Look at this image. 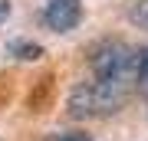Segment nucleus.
Instances as JSON below:
<instances>
[{
	"instance_id": "8",
	"label": "nucleus",
	"mask_w": 148,
	"mask_h": 141,
	"mask_svg": "<svg viewBox=\"0 0 148 141\" xmlns=\"http://www.w3.org/2000/svg\"><path fill=\"white\" fill-rule=\"evenodd\" d=\"M10 16V0H0V23Z\"/></svg>"
},
{
	"instance_id": "7",
	"label": "nucleus",
	"mask_w": 148,
	"mask_h": 141,
	"mask_svg": "<svg viewBox=\"0 0 148 141\" xmlns=\"http://www.w3.org/2000/svg\"><path fill=\"white\" fill-rule=\"evenodd\" d=\"M46 141H92V138L82 135V131H56V135H49Z\"/></svg>"
},
{
	"instance_id": "4",
	"label": "nucleus",
	"mask_w": 148,
	"mask_h": 141,
	"mask_svg": "<svg viewBox=\"0 0 148 141\" xmlns=\"http://www.w3.org/2000/svg\"><path fill=\"white\" fill-rule=\"evenodd\" d=\"M7 52L16 59H23V63H30V59H40L43 56V46L40 43H30V40H10L7 43Z\"/></svg>"
},
{
	"instance_id": "3",
	"label": "nucleus",
	"mask_w": 148,
	"mask_h": 141,
	"mask_svg": "<svg viewBox=\"0 0 148 141\" xmlns=\"http://www.w3.org/2000/svg\"><path fill=\"white\" fill-rule=\"evenodd\" d=\"M82 20V3L79 0H46L43 3V23L53 33H69Z\"/></svg>"
},
{
	"instance_id": "6",
	"label": "nucleus",
	"mask_w": 148,
	"mask_h": 141,
	"mask_svg": "<svg viewBox=\"0 0 148 141\" xmlns=\"http://www.w3.org/2000/svg\"><path fill=\"white\" fill-rule=\"evenodd\" d=\"M128 20L135 26H142V30H148V0H132L128 3Z\"/></svg>"
},
{
	"instance_id": "5",
	"label": "nucleus",
	"mask_w": 148,
	"mask_h": 141,
	"mask_svg": "<svg viewBox=\"0 0 148 141\" xmlns=\"http://www.w3.org/2000/svg\"><path fill=\"white\" fill-rule=\"evenodd\" d=\"M135 85H138V92L148 99V46L138 52V63H135Z\"/></svg>"
},
{
	"instance_id": "1",
	"label": "nucleus",
	"mask_w": 148,
	"mask_h": 141,
	"mask_svg": "<svg viewBox=\"0 0 148 141\" xmlns=\"http://www.w3.org/2000/svg\"><path fill=\"white\" fill-rule=\"evenodd\" d=\"M132 82H109V79H92V82H79L66 99L69 118H106L125 105Z\"/></svg>"
},
{
	"instance_id": "2",
	"label": "nucleus",
	"mask_w": 148,
	"mask_h": 141,
	"mask_svg": "<svg viewBox=\"0 0 148 141\" xmlns=\"http://www.w3.org/2000/svg\"><path fill=\"white\" fill-rule=\"evenodd\" d=\"M135 63H138V52L119 40L99 43L89 56L92 79H109V82H132L135 85Z\"/></svg>"
}]
</instances>
